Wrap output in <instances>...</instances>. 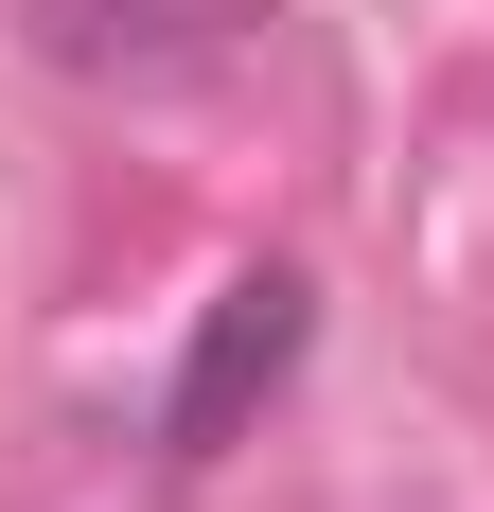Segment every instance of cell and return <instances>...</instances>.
Listing matches in <instances>:
<instances>
[{
  "label": "cell",
  "instance_id": "1",
  "mask_svg": "<svg viewBox=\"0 0 494 512\" xmlns=\"http://www.w3.org/2000/svg\"><path fill=\"white\" fill-rule=\"evenodd\" d=\"M300 354H318V283H300V265H230V283L195 301L177 389H159V460H230L247 424L300 389Z\"/></svg>",
  "mask_w": 494,
  "mask_h": 512
},
{
  "label": "cell",
  "instance_id": "2",
  "mask_svg": "<svg viewBox=\"0 0 494 512\" xmlns=\"http://www.w3.org/2000/svg\"><path fill=\"white\" fill-rule=\"evenodd\" d=\"M212 36H230L212 0H36V53H53V71H89V89H106V71H142V89H159V71H195Z\"/></svg>",
  "mask_w": 494,
  "mask_h": 512
}]
</instances>
